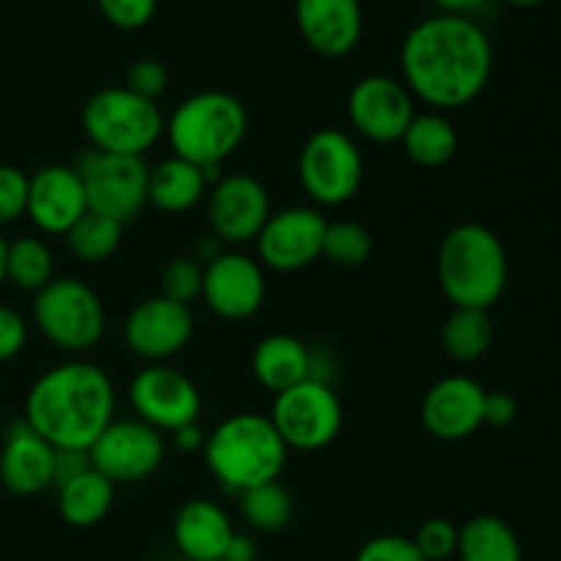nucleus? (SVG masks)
Masks as SVG:
<instances>
[{
    "instance_id": "obj_1",
    "label": "nucleus",
    "mask_w": 561,
    "mask_h": 561,
    "mask_svg": "<svg viewBox=\"0 0 561 561\" xmlns=\"http://www.w3.org/2000/svg\"><path fill=\"white\" fill-rule=\"evenodd\" d=\"M400 71L411 96L433 113L469 107L491 82V36L471 16H425L405 33Z\"/></svg>"
},
{
    "instance_id": "obj_2",
    "label": "nucleus",
    "mask_w": 561,
    "mask_h": 561,
    "mask_svg": "<svg viewBox=\"0 0 561 561\" xmlns=\"http://www.w3.org/2000/svg\"><path fill=\"white\" fill-rule=\"evenodd\" d=\"M22 420L55 449L88 453L115 420L113 378L93 362H60L27 389Z\"/></svg>"
},
{
    "instance_id": "obj_3",
    "label": "nucleus",
    "mask_w": 561,
    "mask_h": 561,
    "mask_svg": "<svg viewBox=\"0 0 561 561\" xmlns=\"http://www.w3.org/2000/svg\"><path fill=\"white\" fill-rule=\"evenodd\" d=\"M436 277L453 307L491 312L507 290V250L491 228L463 222L449 230L438 244Z\"/></svg>"
},
{
    "instance_id": "obj_4",
    "label": "nucleus",
    "mask_w": 561,
    "mask_h": 561,
    "mask_svg": "<svg viewBox=\"0 0 561 561\" xmlns=\"http://www.w3.org/2000/svg\"><path fill=\"white\" fill-rule=\"evenodd\" d=\"M288 453L272 420L252 411L219 422L203 447L214 480L236 496L250 488L277 482L288 466Z\"/></svg>"
},
{
    "instance_id": "obj_5",
    "label": "nucleus",
    "mask_w": 561,
    "mask_h": 561,
    "mask_svg": "<svg viewBox=\"0 0 561 561\" xmlns=\"http://www.w3.org/2000/svg\"><path fill=\"white\" fill-rule=\"evenodd\" d=\"M250 129V115L239 96L228 91H201L186 96L164 121L173 157L197 168H222L239 151Z\"/></svg>"
},
{
    "instance_id": "obj_6",
    "label": "nucleus",
    "mask_w": 561,
    "mask_h": 561,
    "mask_svg": "<svg viewBox=\"0 0 561 561\" xmlns=\"http://www.w3.org/2000/svg\"><path fill=\"white\" fill-rule=\"evenodd\" d=\"M82 129L96 151L146 157L164 135V115L151 99L137 96L126 85H110L85 102Z\"/></svg>"
},
{
    "instance_id": "obj_7",
    "label": "nucleus",
    "mask_w": 561,
    "mask_h": 561,
    "mask_svg": "<svg viewBox=\"0 0 561 561\" xmlns=\"http://www.w3.org/2000/svg\"><path fill=\"white\" fill-rule=\"evenodd\" d=\"M38 332L64 354H88L107 329V312L91 285L77 277H55L33 299Z\"/></svg>"
},
{
    "instance_id": "obj_8",
    "label": "nucleus",
    "mask_w": 561,
    "mask_h": 561,
    "mask_svg": "<svg viewBox=\"0 0 561 561\" xmlns=\"http://www.w3.org/2000/svg\"><path fill=\"white\" fill-rule=\"evenodd\" d=\"M71 168L85 186L88 211L104 214L121 225L140 217L148 203V164L142 157L104 153L88 146Z\"/></svg>"
},
{
    "instance_id": "obj_9",
    "label": "nucleus",
    "mask_w": 561,
    "mask_h": 561,
    "mask_svg": "<svg viewBox=\"0 0 561 561\" xmlns=\"http://www.w3.org/2000/svg\"><path fill=\"white\" fill-rule=\"evenodd\" d=\"M365 179V159L343 129H318L299 153V181L316 206L337 208L354 201Z\"/></svg>"
},
{
    "instance_id": "obj_10",
    "label": "nucleus",
    "mask_w": 561,
    "mask_h": 561,
    "mask_svg": "<svg viewBox=\"0 0 561 561\" xmlns=\"http://www.w3.org/2000/svg\"><path fill=\"white\" fill-rule=\"evenodd\" d=\"M272 425L288 449L318 453L329 447L343 431V403L329 383L301 381L274 394Z\"/></svg>"
},
{
    "instance_id": "obj_11",
    "label": "nucleus",
    "mask_w": 561,
    "mask_h": 561,
    "mask_svg": "<svg viewBox=\"0 0 561 561\" xmlns=\"http://www.w3.org/2000/svg\"><path fill=\"white\" fill-rule=\"evenodd\" d=\"M168 444L159 431L135 420H113L88 449V460L113 485H135L157 474Z\"/></svg>"
},
{
    "instance_id": "obj_12",
    "label": "nucleus",
    "mask_w": 561,
    "mask_h": 561,
    "mask_svg": "<svg viewBox=\"0 0 561 561\" xmlns=\"http://www.w3.org/2000/svg\"><path fill=\"white\" fill-rule=\"evenodd\" d=\"M131 411L159 433H173L197 422L203 409L201 392L186 373L164 365H146L129 383Z\"/></svg>"
},
{
    "instance_id": "obj_13",
    "label": "nucleus",
    "mask_w": 561,
    "mask_h": 561,
    "mask_svg": "<svg viewBox=\"0 0 561 561\" xmlns=\"http://www.w3.org/2000/svg\"><path fill=\"white\" fill-rule=\"evenodd\" d=\"M327 217L316 206H290L272 211L268 222L257 233V257L261 266L279 274H294L321 261Z\"/></svg>"
},
{
    "instance_id": "obj_14",
    "label": "nucleus",
    "mask_w": 561,
    "mask_h": 561,
    "mask_svg": "<svg viewBox=\"0 0 561 561\" xmlns=\"http://www.w3.org/2000/svg\"><path fill=\"white\" fill-rule=\"evenodd\" d=\"M416 99L403 80L387 75H367L354 82L348 93V118L356 135L387 146L403 140L405 129L414 121Z\"/></svg>"
},
{
    "instance_id": "obj_15",
    "label": "nucleus",
    "mask_w": 561,
    "mask_h": 561,
    "mask_svg": "<svg viewBox=\"0 0 561 561\" xmlns=\"http://www.w3.org/2000/svg\"><path fill=\"white\" fill-rule=\"evenodd\" d=\"M208 225L214 239L228 247L250 244L272 217L268 190L250 173L222 175L208 186Z\"/></svg>"
},
{
    "instance_id": "obj_16",
    "label": "nucleus",
    "mask_w": 561,
    "mask_h": 561,
    "mask_svg": "<svg viewBox=\"0 0 561 561\" xmlns=\"http://www.w3.org/2000/svg\"><path fill=\"white\" fill-rule=\"evenodd\" d=\"M195 332L192 307L179 305L168 296H151L131 307L124 323V340L146 365H164L190 345Z\"/></svg>"
},
{
    "instance_id": "obj_17",
    "label": "nucleus",
    "mask_w": 561,
    "mask_h": 561,
    "mask_svg": "<svg viewBox=\"0 0 561 561\" xmlns=\"http://www.w3.org/2000/svg\"><path fill=\"white\" fill-rule=\"evenodd\" d=\"M203 305L222 321H247L266 299V274L255 257L225 250L203 266Z\"/></svg>"
},
{
    "instance_id": "obj_18",
    "label": "nucleus",
    "mask_w": 561,
    "mask_h": 561,
    "mask_svg": "<svg viewBox=\"0 0 561 561\" xmlns=\"http://www.w3.org/2000/svg\"><path fill=\"white\" fill-rule=\"evenodd\" d=\"M485 387L469 376H447L422 398V425L438 442H463L482 427Z\"/></svg>"
},
{
    "instance_id": "obj_19",
    "label": "nucleus",
    "mask_w": 561,
    "mask_h": 561,
    "mask_svg": "<svg viewBox=\"0 0 561 561\" xmlns=\"http://www.w3.org/2000/svg\"><path fill=\"white\" fill-rule=\"evenodd\" d=\"M85 211V186L71 164H47L27 175L25 217L42 233L66 236Z\"/></svg>"
},
{
    "instance_id": "obj_20",
    "label": "nucleus",
    "mask_w": 561,
    "mask_h": 561,
    "mask_svg": "<svg viewBox=\"0 0 561 561\" xmlns=\"http://www.w3.org/2000/svg\"><path fill=\"white\" fill-rule=\"evenodd\" d=\"M294 16L307 47L323 58L354 53L365 27L359 0H296Z\"/></svg>"
},
{
    "instance_id": "obj_21",
    "label": "nucleus",
    "mask_w": 561,
    "mask_h": 561,
    "mask_svg": "<svg viewBox=\"0 0 561 561\" xmlns=\"http://www.w3.org/2000/svg\"><path fill=\"white\" fill-rule=\"evenodd\" d=\"M53 444L44 442L25 420L5 431L0 449V482L14 496H38L53 488L55 477Z\"/></svg>"
},
{
    "instance_id": "obj_22",
    "label": "nucleus",
    "mask_w": 561,
    "mask_h": 561,
    "mask_svg": "<svg viewBox=\"0 0 561 561\" xmlns=\"http://www.w3.org/2000/svg\"><path fill=\"white\" fill-rule=\"evenodd\" d=\"M233 535L230 515L211 499H190L173 518V546L186 561L225 559Z\"/></svg>"
},
{
    "instance_id": "obj_23",
    "label": "nucleus",
    "mask_w": 561,
    "mask_h": 561,
    "mask_svg": "<svg viewBox=\"0 0 561 561\" xmlns=\"http://www.w3.org/2000/svg\"><path fill=\"white\" fill-rule=\"evenodd\" d=\"M252 376L268 392H285L310 378V348L294 334H268L252 351Z\"/></svg>"
},
{
    "instance_id": "obj_24",
    "label": "nucleus",
    "mask_w": 561,
    "mask_h": 561,
    "mask_svg": "<svg viewBox=\"0 0 561 561\" xmlns=\"http://www.w3.org/2000/svg\"><path fill=\"white\" fill-rule=\"evenodd\" d=\"M208 195L203 168L181 157H168L148 170V203L164 214H186Z\"/></svg>"
},
{
    "instance_id": "obj_25",
    "label": "nucleus",
    "mask_w": 561,
    "mask_h": 561,
    "mask_svg": "<svg viewBox=\"0 0 561 561\" xmlns=\"http://www.w3.org/2000/svg\"><path fill=\"white\" fill-rule=\"evenodd\" d=\"M115 502V485L96 469H85L58 488V513L75 529H91L102 524Z\"/></svg>"
},
{
    "instance_id": "obj_26",
    "label": "nucleus",
    "mask_w": 561,
    "mask_h": 561,
    "mask_svg": "<svg viewBox=\"0 0 561 561\" xmlns=\"http://www.w3.org/2000/svg\"><path fill=\"white\" fill-rule=\"evenodd\" d=\"M458 561H524L518 535L499 515H477L458 529Z\"/></svg>"
},
{
    "instance_id": "obj_27",
    "label": "nucleus",
    "mask_w": 561,
    "mask_h": 561,
    "mask_svg": "<svg viewBox=\"0 0 561 561\" xmlns=\"http://www.w3.org/2000/svg\"><path fill=\"white\" fill-rule=\"evenodd\" d=\"M403 151L420 168H444L458 151V131L444 113L414 115L403 135Z\"/></svg>"
},
{
    "instance_id": "obj_28",
    "label": "nucleus",
    "mask_w": 561,
    "mask_h": 561,
    "mask_svg": "<svg viewBox=\"0 0 561 561\" xmlns=\"http://www.w3.org/2000/svg\"><path fill=\"white\" fill-rule=\"evenodd\" d=\"M493 343V321L488 310H466L453 307L442 329L444 354L460 365L482 359Z\"/></svg>"
},
{
    "instance_id": "obj_29",
    "label": "nucleus",
    "mask_w": 561,
    "mask_h": 561,
    "mask_svg": "<svg viewBox=\"0 0 561 561\" xmlns=\"http://www.w3.org/2000/svg\"><path fill=\"white\" fill-rule=\"evenodd\" d=\"M55 279V257L38 236H20L5 250V283L36 296Z\"/></svg>"
},
{
    "instance_id": "obj_30",
    "label": "nucleus",
    "mask_w": 561,
    "mask_h": 561,
    "mask_svg": "<svg viewBox=\"0 0 561 561\" xmlns=\"http://www.w3.org/2000/svg\"><path fill=\"white\" fill-rule=\"evenodd\" d=\"M121 239H124V225L104 214L85 211L66 233V247L75 261L85 263V266H99L118 252Z\"/></svg>"
},
{
    "instance_id": "obj_31",
    "label": "nucleus",
    "mask_w": 561,
    "mask_h": 561,
    "mask_svg": "<svg viewBox=\"0 0 561 561\" xmlns=\"http://www.w3.org/2000/svg\"><path fill=\"white\" fill-rule=\"evenodd\" d=\"M239 510L252 531L277 535L294 518V499H290L288 488L279 485L277 480L239 493Z\"/></svg>"
},
{
    "instance_id": "obj_32",
    "label": "nucleus",
    "mask_w": 561,
    "mask_h": 561,
    "mask_svg": "<svg viewBox=\"0 0 561 561\" xmlns=\"http://www.w3.org/2000/svg\"><path fill=\"white\" fill-rule=\"evenodd\" d=\"M373 255V236L365 225L351 222V219H340V222L327 225V236H323V252L332 266L340 268H356L367 263Z\"/></svg>"
},
{
    "instance_id": "obj_33",
    "label": "nucleus",
    "mask_w": 561,
    "mask_h": 561,
    "mask_svg": "<svg viewBox=\"0 0 561 561\" xmlns=\"http://www.w3.org/2000/svg\"><path fill=\"white\" fill-rule=\"evenodd\" d=\"M159 288H162V296L190 307L203 294V263H197L192 255L173 257L164 263Z\"/></svg>"
},
{
    "instance_id": "obj_34",
    "label": "nucleus",
    "mask_w": 561,
    "mask_h": 561,
    "mask_svg": "<svg viewBox=\"0 0 561 561\" xmlns=\"http://www.w3.org/2000/svg\"><path fill=\"white\" fill-rule=\"evenodd\" d=\"M425 561H447L458 553V526L447 518H431L414 537Z\"/></svg>"
},
{
    "instance_id": "obj_35",
    "label": "nucleus",
    "mask_w": 561,
    "mask_h": 561,
    "mask_svg": "<svg viewBox=\"0 0 561 561\" xmlns=\"http://www.w3.org/2000/svg\"><path fill=\"white\" fill-rule=\"evenodd\" d=\"M27 175L14 164H0V228L25 217Z\"/></svg>"
},
{
    "instance_id": "obj_36",
    "label": "nucleus",
    "mask_w": 561,
    "mask_h": 561,
    "mask_svg": "<svg viewBox=\"0 0 561 561\" xmlns=\"http://www.w3.org/2000/svg\"><path fill=\"white\" fill-rule=\"evenodd\" d=\"M96 5L110 25L121 31H137L153 20L159 0H96Z\"/></svg>"
},
{
    "instance_id": "obj_37",
    "label": "nucleus",
    "mask_w": 561,
    "mask_h": 561,
    "mask_svg": "<svg viewBox=\"0 0 561 561\" xmlns=\"http://www.w3.org/2000/svg\"><path fill=\"white\" fill-rule=\"evenodd\" d=\"M354 561H425V557L416 548L414 537L381 535L367 540Z\"/></svg>"
},
{
    "instance_id": "obj_38",
    "label": "nucleus",
    "mask_w": 561,
    "mask_h": 561,
    "mask_svg": "<svg viewBox=\"0 0 561 561\" xmlns=\"http://www.w3.org/2000/svg\"><path fill=\"white\" fill-rule=\"evenodd\" d=\"M126 88L135 91L137 96L157 102L164 93V88H168V69H164V64H159L153 58L137 60L129 69V75H126Z\"/></svg>"
},
{
    "instance_id": "obj_39",
    "label": "nucleus",
    "mask_w": 561,
    "mask_h": 561,
    "mask_svg": "<svg viewBox=\"0 0 561 561\" xmlns=\"http://www.w3.org/2000/svg\"><path fill=\"white\" fill-rule=\"evenodd\" d=\"M27 343V321L9 305H0V362H11Z\"/></svg>"
},
{
    "instance_id": "obj_40",
    "label": "nucleus",
    "mask_w": 561,
    "mask_h": 561,
    "mask_svg": "<svg viewBox=\"0 0 561 561\" xmlns=\"http://www.w3.org/2000/svg\"><path fill=\"white\" fill-rule=\"evenodd\" d=\"M518 416V400L507 392H488L485 409H482V425L507 427Z\"/></svg>"
},
{
    "instance_id": "obj_41",
    "label": "nucleus",
    "mask_w": 561,
    "mask_h": 561,
    "mask_svg": "<svg viewBox=\"0 0 561 561\" xmlns=\"http://www.w3.org/2000/svg\"><path fill=\"white\" fill-rule=\"evenodd\" d=\"M85 469H91L88 453H77V449H58V453H55L53 488L58 491L60 485H66L69 480H75V477L82 474Z\"/></svg>"
},
{
    "instance_id": "obj_42",
    "label": "nucleus",
    "mask_w": 561,
    "mask_h": 561,
    "mask_svg": "<svg viewBox=\"0 0 561 561\" xmlns=\"http://www.w3.org/2000/svg\"><path fill=\"white\" fill-rule=\"evenodd\" d=\"M334 376H337V359L329 348L323 345H316L310 348V381H321L332 387Z\"/></svg>"
},
{
    "instance_id": "obj_43",
    "label": "nucleus",
    "mask_w": 561,
    "mask_h": 561,
    "mask_svg": "<svg viewBox=\"0 0 561 561\" xmlns=\"http://www.w3.org/2000/svg\"><path fill=\"white\" fill-rule=\"evenodd\" d=\"M206 436L208 433L203 431L197 422H192V425H184L179 427V431H173V444L175 449H181V453H197V449L203 453V447H206Z\"/></svg>"
},
{
    "instance_id": "obj_44",
    "label": "nucleus",
    "mask_w": 561,
    "mask_h": 561,
    "mask_svg": "<svg viewBox=\"0 0 561 561\" xmlns=\"http://www.w3.org/2000/svg\"><path fill=\"white\" fill-rule=\"evenodd\" d=\"M438 9V14H455V16H471L480 14L482 9H488L491 0H431Z\"/></svg>"
},
{
    "instance_id": "obj_45",
    "label": "nucleus",
    "mask_w": 561,
    "mask_h": 561,
    "mask_svg": "<svg viewBox=\"0 0 561 561\" xmlns=\"http://www.w3.org/2000/svg\"><path fill=\"white\" fill-rule=\"evenodd\" d=\"M255 559H257L255 540H252L250 535H239V531H236L228 551H225V561H255Z\"/></svg>"
},
{
    "instance_id": "obj_46",
    "label": "nucleus",
    "mask_w": 561,
    "mask_h": 561,
    "mask_svg": "<svg viewBox=\"0 0 561 561\" xmlns=\"http://www.w3.org/2000/svg\"><path fill=\"white\" fill-rule=\"evenodd\" d=\"M5 250H9V241L0 233V288L5 285Z\"/></svg>"
},
{
    "instance_id": "obj_47",
    "label": "nucleus",
    "mask_w": 561,
    "mask_h": 561,
    "mask_svg": "<svg viewBox=\"0 0 561 561\" xmlns=\"http://www.w3.org/2000/svg\"><path fill=\"white\" fill-rule=\"evenodd\" d=\"M502 3L518 5V9H531V5H540V3H546V0H502Z\"/></svg>"
},
{
    "instance_id": "obj_48",
    "label": "nucleus",
    "mask_w": 561,
    "mask_h": 561,
    "mask_svg": "<svg viewBox=\"0 0 561 561\" xmlns=\"http://www.w3.org/2000/svg\"><path fill=\"white\" fill-rule=\"evenodd\" d=\"M219 561H225V559H219Z\"/></svg>"
}]
</instances>
